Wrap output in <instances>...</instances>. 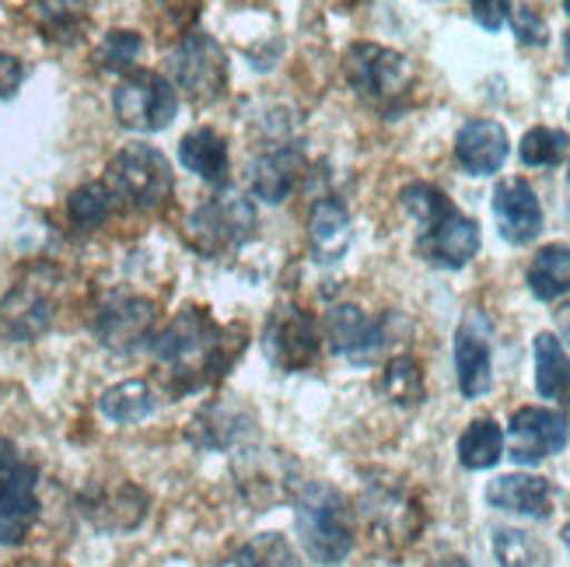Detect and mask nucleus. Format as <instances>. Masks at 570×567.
<instances>
[{
    "mask_svg": "<svg viewBox=\"0 0 570 567\" xmlns=\"http://www.w3.org/2000/svg\"><path fill=\"white\" fill-rule=\"evenodd\" d=\"M238 351H245V336H228L204 309H183L151 343V354L176 392L210 385L228 372Z\"/></svg>",
    "mask_w": 570,
    "mask_h": 567,
    "instance_id": "nucleus-1",
    "label": "nucleus"
},
{
    "mask_svg": "<svg viewBox=\"0 0 570 567\" xmlns=\"http://www.w3.org/2000/svg\"><path fill=\"white\" fill-rule=\"evenodd\" d=\"M403 207L416 221V250L441 270H462L480 253V225L465 217L449 196L431 183H410Z\"/></svg>",
    "mask_w": 570,
    "mask_h": 567,
    "instance_id": "nucleus-2",
    "label": "nucleus"
},
{
    "mask_svg": "<svg viewBox=\"0 0 570 567\" xmlns=\"http://www.w3.org/2000/svg\"><path fill=\"white\" fill-rule=\"evenodd\" d=\"M297 539L312 560L340 564L354 550V519L343 495L333 487L308 483L297 495Z\"/></svg>",
    "mask_w": 570,
    "mask_h": 567,
    "instance_id": "nucleus-3",
    "label": "nucleus"
},
{
    "mask_svg": "<svg viewBox=\"0 0 570 567\" xmlns=\"http://www.w3.org/2000/svg\"><path fill=\"white\" fill-rule=\"evenodd\" d=\"M109 193L137 211H155L171 193L168 158L151 144H127L109 162Z\"/></svg>",
    "mask_w": 570,
    "mask_h": 567,
    "instance_id": "nucleus-4",
    "label": "nucleus"
},
{
    "mask_svg": "<svg viewBox=\"0 0 570 567\" xmlns=\"http://www.w3.org/2000/svg\"><path fill=\"white\" fill-rule=\"evenodd\" d=\"M39 470L0 438V544H21L39 519Z\"/></svg>",
    "mask_w": 570,
    "mask_h": 567,
    "instance_id": "nucleus-5",
    "label": "nucleus"
},
{
    "mask_svg": "<svg viewBox=\"0 0 570 567\" xmlns=\"http://www.w3.org/2000/svg\"><path fill=\"white\" fill-rule=\"evenodd\" d=\"M253 228H256L253 204L235 189H220L204 207L193 211V217L186 221V238L204 256H217L249 238Z\"/></svg>",
    "mask_w": 570,
    "mask_h": 567,
    "instance_id": "nucleus-6",
    "label": "nucleus"
},
{
    "mask_svg": "<svg viewBox=\"0 0 570 567\" xmlns=\"http://www.w3.org/2000/svg\"><path fill=\"white\" fill-rule=\"evenodd\" d=\"M346 81L354 85L361 98L375 106H392L413 85V63L379 42H357L346 53Z\"/></svg>",
    "mask_w": 570,
    "mask_h": 567,
    "instance_id": "nucleus-7",
    "label": "nucleus"
},
{
    "mask_svg": "<svg viewBox=\"0 0 570 567\" xmlns=\"http://www.w3.org/2000/svg\"><path fill=\"white\" fill-rule=\"evenodd\" d=\"M112 109L122 127L137 134H158L165 130L179 113V98L165 78L155 70H134L119 81L112 91Z\"/></svg>",
    "mask_w": 570,
    "mask_h": 567,
    "instance_id": "nucleus-8",
    "label": "nucleus"
},
{
    "mask_svg": "<svg viewBox=\"0 0 570 567\" xmlns=\"http://www.w3.org/2000/svg\"><path fill=\"white\" fill-rule=\"evenodd\" d=\"M168 67H171L176 85L189 98H196V102H214V98L225 91L228 60H225V49H220L210 36H200V32L186 36L176 46Z\"/></svg>",
    "mask_w": 570,
    "mask_h": 567,
    "instance_id": "nucleus-9",
    "label": "nucleus"
},
{
    "mask_svg": "<svg viewBox=\"0 0 570 567\" xmlns=\"http://www.w3.org/2000/svg\"><path fill=\"white\" fill-rule=\"evenodd\" d=\"M263 348L281 372H305L322 348L315 319L297 305H277L266 319Z\"/></svg>",
    "mask_w": 570,
    "mask_h": 567,
    "instance_id": "nucleus-10",
    "label": "nucleus"
},
{
    "mask_svg": "<svg viewBox=\"0 0 570 567\" xmlns=\"http://www.w3.org/2000/svg\"><path fill=\"white\" fill-rule=\"evenodd\" d=\"M570 424L567 417L550 407H522L508 428V456L518 466H535L567 449Z\"/></svg>",
    "mask_w": 570,
    "mask_h": 567,
    "instance_id": "nucleus-11",
    "label": "nucleus"
},
{
    "mask_svg": "<svg viewBox=\"0 0 570 567\" xmlns=\"http://www.w3.org/2000/svg\"><path fill=\"white\" fill-rule=\"evenodd\" d=\"M455 368L465 400H480L493 385V326L480 309H469L455 330Z\"/></svg>",
    "mask_w": 570,
    "mask_h": 567,
    "instance_id": "nucleus-12",
    "label": "nucleus"
},
{
    "mask_svg": "<svg viewBox=\"0 0 570 567\" xmlns=\"http://www.w3.org/2000/svg\"><path fill=\"white\" fill-rule=\"evenodd\" d=\"M155 330V302L137 294H116L95 315V336L109 351H134Z\"/></svg>",
    "mask_w": 570,
    "mask_h": 567,
    "instance_id": "nucleus-13",
    "label": "nucleus"
},
{
    "mask_svg": "<svg viewBox=\"0 0 570 567\" xmlns=\"http://www.w3.org/2000/svg\"><path fill=\"white\" fill-rule=\"evenodd\" d=\"M493 217L498 232L511 245H529L542 232V204L525 179H504L493 189Z\"/></svg>",
    "mask_w": 570,
    "mask_h": 567,
    "instance_id": "nucleus-14",
    "label": "nucleus"
},
{
    "mask_svg": "<svg viewBox=\"0 0 570 567\" xmlns=\"http://www.w3.org/2000/svg\"><path fill=\"white\" fill-rule=\"evenodd\" d=\"M326 333H330L333 351L343 354L346 361H354V364L375 361L385 348V323L382 319L364 315L357 305L333 309L326 319Z\"/></svg>",
    "mask_w": 570,
    "mask_h": 567,
    "instance_id": "nucleus-15",
    "label": "nucleus"
},
{
    "mask_svg": "<svg viewBox=\"0 0 570 567\" xmlns=\"http://www.w3.org/2000/svg\"><path fill=\"white\" fill-rule=\"evenodd\" d=\"M53 323V299L39 281L18 284L0 305V340H36Z\"/></svg>",
    "mask_w": 570,
    "mask_h": 567,
    "instance_id": "nucleus-16",
    "label": "nucleus"
},
{
    "mask_svg": "<svg viewBox=\"0 0 570 567\" xmlns=\"http://www.w3.org/2000/svg\"><path fill=\"white\" fill-rule=\"evenodd\" d=\"M508 134L493 119H473L465 123L455 137V158L469 176H493L508 162Z\"/></svg>",
    "mask_w": 570,
    "mask_h": 567,
    "instance_id": "nucleus-17",
    "label": "nucleus"
},
{
    "mask_svg": "<svg viewBox=\"0 0 570 567\" xmlns=\"http://www.w3.org/2000/svg\"><path fill=\"white\" fill-rule=\"evenodd\" d=\"M487 501L498 511L525 515V519H547L553 508V490L542 477L532 473H504L498 480H490Z\"/></svg>",
    "mask_w": 570,
    "mask_h": 567,
    "instance_id": "nucleus-18",
    "label": "nucleus"
},
{
    "mask_svg": "<svg viewBox=\"0 0 570 567\" xmlns=\"http://www.w3.org/2000/svg\"><path fill=\"white\" fill-rule=\"evenodd\" d=\"M308 242L318 263H336L351 245V214L333 196H322L308 214Z\"/></svg>",
    "mask_w": 570,
    "mask_h": 567,
    "instance_id": "nucleus-19",
    "label": "nucleus"
},
{
    "mask_svg": "<svg viewBox=\"0 0 570 567\" xmlns=\"http://www.w3.org/2000/svg\"><path fill=\"white\" fill-rule=\"evenodd\" d=\"M297 176H302V151L297 147H277V151L263 155L253 165V193L263 204L277 207L297 186Z\"/></svg>",
    "mask_w": 570,
    "mask_h": 567,
    "instance_id": "nucleus-20",
    "label": "nucleus"
},
{
    "mask_svg": "<svg viewBox=\"0 0 570 567\" xmlns=\"http://www.w3.org/2000/svg\"><path fill=\"white\" fill-rule=\"evenodd\" d=\"M179 158L193 176H200L207 183H225V176H228V144L210 127L186 134L179 140Z\"/></svg>",
    "mask_w": 570,
    "mask_h": 567,
    "instance_id": "nucleus-21",
    "label": "nucleus"
},
{
    "mask_svg": "<svg viewBox=\"0 0 570 567\" xmlns=\"http://www.w3.org/2000/svg\"><path fill=\"white\" fill-rule=\"evenodd\" d=\"M98 410H102V417H109L112 424H140L158 410V397L144 379H130V382L106 389L102 400H98Z\"/></svg>",
    "mask_w": 570,
    "mask_h": 567,
    "instance_id": "nucleus-22",
    "label": "nucleus"
},
{
    "mask_svg": "<svg viewBox=\"0 0 570 567\" xmlns=\"http://www.w3.org/2000/svg\"><path fill=\"white\" fill-rule=\"evenodd\" d=\"M529 291L539 302H557L563 294H570V250L567 245H547L539 250L529 263Z\"/></svg>",
    "mask_w": 570,
    "mask_h": 567,
    "instance_id": "nucleus-23",
    "label": "nucleus"
},
{
    "mask_svg": "<svg viewBox=\"0 0 570 567\" xmlns=\"http://www.w3.org/2000/svg\"><path fill=\"white\" fill-rule=\"evenodd\" d=\"M504 456V431L490 417H476L459 438V462L465 470H490Z\"/></svg>",
    "mask_w": 570,
    "mask_h": 567,
    "instance_id": "nucleus-24",
    "label": "nucleus"
},
{
    "mask_svg": "<svg viewBox=\"0 0 570 567\" xmlns=\"http://www.w3.org/2000/svg\"><path fill=\"white\" fill-rule=\"evenodd\" d=\"M570 385V361L563 343L553 333H539L535 336V389L539 397L560 400Z\"/></svg>",
    "mask_w": 570,
    "mask_h": 567,
    "instance_id": "nucleus-25",
    "label": "nucleus"
},
{
    "mask_svg": "<svg viewBox=\"0 0 570 567\" xmlns=\"http://www.w3.org/2000/svg\"><path fill=\"white\" fill-rule=\"evenodd\" d=\"M493 554L501 567H550V547L539 536L522 529H498L493 532Z\"/></svg>",
    "mask_w": 570,
    "mask_h": 567,
    "instance_id": "nucleus-26",
    "label": "nucleus"
},
{
    "mask_svg": "<svg viewBox=\"0 0 570 567\" xmlns=\"http://www.w3.org/2000/svg\"><path fill=\"white\" fill-rule=\"evenodd\" d=\"M112 201H116V196L109 193L106 183H85V186H78V189L70 193L67 214H70V221L78 228L91 232V228H98L112 214Z\"/></svg>",
    "mask_w": 570,
    "mask_h": 567,
    "instance_id": "nucleus-27",
    "label": "nucleus"
},
{
    "mask_svg": "<svg viewBox=\"0 0 570 567\" xmlns=\"http://www.w3.org/2000/svg\"><path fill=\"white\" fill-rule=\"evenodd\" d=\"M382 392L395 407H416L424 400V375L413 358H392L382 375Z\"/></svg>",
    "mask_w": 570,
    "mask_h": 567,
    "instance_id": "nucleus-28",
    "label": "nucleus"
},
{
    "mask_svg": "<svg viewBox=\"0 0 570 567\" xmlns=\"http://www.w3.org/2000/svg\"><path fill=\"white\" fill-rule=\"evenodd\" d=\"M238 567H302L294 547L281 532H259L238 554Z\"/></svg>",
    "mask_w": 570,
    "mask_h": 567,
    "instance_id": "nucleus-29",
    "label": "nucleus"
},
{
    "mask_svg": "<svg viewBox=\"0 0 570 567\" xmlns=\"http://www.w3.org/2000/svg\"><path fill=\"white\" fill-rule=\"evenodd\" d=\"M518 155H522V165H529V168H550L567 155V134L553 130V127H532L522 137Z\"/></svg>",
    "mask_w": 570,
    "mask_h": 567,
    "instance_id": "nucleus-30",
    "label": "nucleus"
},
{
    "mask_svg": "<svg viewBox=\"0 0 570 567\" xmlns=\"http://www.w3.org/2000/svg\"><path fill=\"white\" fill-rule=\"evenodd\" d=\"M140 36L137 32H127V29H119V32H109L106 42L98 46V60H102V67L109 70H130L134 60L140 57Z\"/></svg>",
    "mask_w": 570,
    "mask_h": 567,
    "instance_id": "nucleus-31",
    "label": "nucleus"
},
{
    "mask_svg": "<svg viewBox=\"0 0 570 567\" xmlns=\"http://www.w3.org/2000/svg\"><path fill=\"white\" fill-rule=\"evenodd\" d=\"M511 25H514V32L518 39H522L525 46H542L550 39V29H547V21H542L539 11H532L529 4H522L514 14H511Z\"/></svg>",
    "mask_w": 570,
    "mask_h": 567,
    "instance_id": "nucleus-32",
    "label": "nucleus"
},
{
    "mask_svg": "<svg viewBox=\"0 0 570 567\" xmlns=\"http://www.w3.org/2000/svg\"><path fill=\"white\" fill-rule=\"evenodd\" d=\"M469 11H473V18L487 32H501V25L511 14V4L508 0H469Z\"/></svg>",
    "mask_w": 570,
    "mask_h": 567,
    "instance_id": "nucleus-33",
    "label": "nucleus"
},
{
    "mask_svg": "<svg viewBox=\"0 0 570 567\" xmlns=\"http://www.w3.org/2000/svg\"><path fill=\"white\" fill-rule=\"evenodd\" d=\"M21 78H24L21 60L11 53H0V98H11L21 88Z\"/></svg>",
    "mask_w": 570,
    "mask_h": 567,
    "instance_id": "nucleus-34",
    "label": "nucleus"
},
{
    "mask_svg": "<svg viewBox=\"0 0 570 567\" xmlns=\"http://www.w3.org/2000/svg\"><path fill=\"white\" fill-rule=\"evenodd\" d=\"M557 330L570 343V305H560V312H557Z\"/></svg>",
    "mask_w": 570,
    "mask_h": 567,
    "instance_id": "nucleus-35",
    "label": "nucleus"
},
{
    "mask_svg": "<svg viewBox=\"0 0 570 567\" xmlns=\"http://www.w3.org/2000/svg\"><path fill=\"white\" fill-rule=\"evenodd\" d=\"M431 567H469V560H462V557H441Z\"/></svg>",
    "mask_w": 570,
    "mask_h": 567,
    "instance_id": "nucleus-36",
    "label": "nucleus"
},
{
    "mask_svg": "<svg viewBox=\"0 0 570 567\" xmlns=\"http://www.w3.org/2000/svg\"><path fill=\"white\" fill-rule=\"evenodd\" d=\"M560 536H563V547H567V550H570V522H567V526H563V532H560Z\"/></svg>",
    "mask_w": 570,
    "mask_h": 567,
    "instance_id": "nucleus-37",
    "label": "nucleus"
},
{
    "mask_svg": "<svg viewBox=\"0 0 570 567\" xmlns=\"http://www.w3.org/2000/svg\"><path fill=\"white\" fill-rule=\"evenodd\" d=\"M563 49H567V67H570V32H567V39H563Z\"/></svg>",
    "mask_w": 570,
    "mask_h": 567,
    "instance_id": "nucleus-38",
    "label": "nucleus"
},
{
    "mask_svg": "<svg viewBox=\"0 0 570 567\" xmlns=\"http://www.w3.org/2000/svg\"><path fill=\"white\" fill-rule=\"evenodd\" d=\"M563 403H567V410H570V385H567V392H563V397H560Z\"/></svg>",
    "mask_w": 570,
    "mask_h": 567,
    "instance_id": "nucleus-39",
    "label": "nucleus"
},
{
    "mask_svg": "<svg viewBox=\"0 0 570 567\" xmlns=\"http://www.w3.org/2000/svg\"><path fill=\"white\" fill-rule=\"evenodd\" d=\"M563 11H567V14H570V0H563Z\"/></svg>",
    "mask_w": 570,
    "mask_h": 567,
    "instance_id": "nucleus-40",
    "label": "nucleus"
},
{
    "mask_svg": "<svg viewBox=\"0 0 570 567\" xmlns=\"http://www.w3.org/2000/svg\"><path fill=\"white\" fill-rule=\"evenodd\" d=\"M567 183H570V165H567Z\"/></svg>",
    "mask_w": 570,
    "mask_h": 567,
    "instance_id": "nucleus-41",
    "label": "nucleus"
}]
</instances>
